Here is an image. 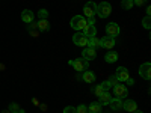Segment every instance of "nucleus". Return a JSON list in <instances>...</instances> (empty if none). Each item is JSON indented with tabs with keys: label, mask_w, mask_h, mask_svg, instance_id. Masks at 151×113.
Instances as JSON below:
<instances>
[{
	"label": "nucleus",
	"mask_w": 151,
	"mask_h": 113,
	"mask_svg": "<svg viewBox=\"0 0 151 113\" xmlns=\"http://www.w3.org/2000/svg\"><path fill=\"white\" fill-rule=\"evenodd\" d=\"M110 12H112V6L109 2H101L100 5H97V12L95 14L100 17V18H106L110 15Z\"/></svg>",
	"instance_id": "nucleus-1"
},
{
	"label": "nucleus",
	"mask_w": 151,
	"mask_h": 113,
	"mask_svg": "<svg viewBox=\"0 0 151 113\" xmlns=\"http://www.w3.org/2000/svg\"><path fill=\"white\" fill-rule=\"evenodd\" d=\"M68 64L71 67H74L76 71H86L88 67H89V60H86L85 57H79V59H76V60H70Z\"/></svg>",
	"instance_id": "nucleus-2"
},
{
	"label": "nucleus",
	"mask_w": 151,
	"mask_h": 113,
	"mask_svg": "<svg viewBox=\"0 0 151 113\" xmlns=\"http://www.w3.org/2000/svg\"><path fill=\"white\" fill-rule=\"evenodd\" d=\"M71 27L74 30H85L88 27V23H86V18L82 17V15H76L73 20H71Z\"/></svg>",
	"instance_id": "nucleus-3"
},
{
	"label": "nucleus",
	"mask_w": 151,
	"mask_h": 113,
	"mask_svg": "<svg viewBox=\"0 0 151 113\" xmlns=\"http://www.w3.org/2000/svg\"><path fill=\"white\" fill-rule=\"evenodd\" d=\"M139 75H141L142 79H145V80H150L151 79V64H150V62H145V64L141 65Z\"/></svg>",
	"instance_id": "nucleus-4"
},
{
	"label": "nucleus",
	"mask_w": 151,
	"mask_h": 113,
	"mask_svg": "<svg viewBox=\"0 0 151 113\" xmlns=\"http://www.w3.org/2000/svg\"><path fill=\"white\" fill-rule=\"evenodd\" d=\"M106 33L107 36H112V38H116L119 35V26L116 23H109L106 26Z\"/></svg>",
	"instance_id": "nucleus-5"
},
{
	"label": "nucleus",
	"mask_w": 151,
	"mask_h": 113,
	"mask_svg": "<svg viewBox=\"0 0 151 113\" xmlns=\"http://www.w3.org/2000/svg\"><path fill=\"white\" fill-rule=\"evenodd\" d=\"M95 12H97V5L94 2H88L83 8V14L85 17H94L95 15Z\"/></svg>",
	"instance_id": "nucleus-6"
},
{
	"label": "nucleus",
	"mask_w": 151,
	"mask_h": 113,
	"mask_svg": "<svg viewBox=\"0 0 151 113\" xmlns=\"http://www.w3.org/2000/svg\"><path fill=\"white\" fill-rule=\"evenodd\" d=\"M113 94L116 95V98H125L127 97V94H129V91H127V87L125 86H122V84H115L113 86Z\"/></svg>",
	"instance_id": "nucleus-7"
},
{
	"label": "nucleus",
	"mask_w": 151,
	"mask_h": 113,
	"mask_svg": "<svg viewBox=\"0 0 151 113\" xmlns=\"http://www.w3.org/2000/svg\"><path fill=\"white\" fill-rule=\"evenodd\" d=\"M73 42L76 45H80V47H86L88 45V36H85L83 33H76L73 36Z\"/></svg>",
	"instance_id": "nucleus-8"
},
{
	"label": "nucleus",
	"mask_w": 151,
	"mask_h": 113,
	"mask_svg": "<svg viewBox=\"0 0 151 113\" xmlns=\"http://www.w3.org/2000/svg\"><path fill=\"white\" fill-rule=\"evenodd\" d=\"M113 45H115V38H112V36L106 35L100 39V47H103V48H113Z\"/></svg>",
	"instance_id": "nucleus-9"
},
{
	"label": "nucleus",
	"mask_w": 151,
	"mask_h": 113,
	"mask_svg": "<svg viewBox=\"0 0 151 113\" xmlns=\"http://www.w3.org/2000/svg\"><path fill=\"white\" fill-rule=\"evenodd\" d=\"M137 109V104H136V101L134 99H125V101L122 103V110H125V112H134Z\"/></svg>",
	"instance_id": "nucleus-10"
},
{
	"label": "nucleus",
	"mask_w": 151,
	"mask_h": 113,
	"mask_svg": "<svg viewBox=\"0 0 151 113\" xmlns=\"http://www.w3.org/2000/svg\"><path fill=\"white\" fill-rule=\"evenodd\" d=\"M115 75H116V79H118V80H121V82H125L127 79H130V75H129V71L125 69L124 67H119V68L116 69Z\"/></svg>",
	"instance_id": "nucleus-11"
},
{
	"label": "nucleus",
	"mask_w": 151,
	"mask_h": 113,
	"mask_svg": "<svg viewBox=\"0 0 151 113\" xmlns=\"http://www.w3.org/2000/svg\"><path fill=\"white\" fill-rule=\"evenodd\" d=\"M33 12L30 11V9H24L23 12H21V20L24 21V23H27V24H30V23H33Z\"/></svg>",
	"instance_id": "nucleus-12"
},
{
	"label": "nucleus",
	"mask_w": 151,
	"mask_h": 113,
	"mask_svg": "<svg viewBox=\"0 0 151 113\" xmlns=\"http://www.w3.org/2000/svg\"><path fill=\"white\" fill-rule=\"evenodd\" d=\"M109 106L112 110H122V101H121V98H112L110 101H109Z\"/></svg>",
	"instance_id": "nucleus-13"
},
{
	"label": "nucleus",
	"mask_w": 151,
	"mask_h": 113,
	"mask_svg": "<svg viewBox=\"0 0 151 113\" xmlns=\"http://www.w3.org/2000/svg\"><path fill=\"white\" fill-rule=\"evenodd\" d=\"M101 106L103 104H100L98 101L91 103L89 106H88V113H101Z\"/></svg>",
	"instance_id": "nucleus-14"
},
{
	"label": "nucleus",
	"mask_w": 151,
	"mask_h": 113,
	"mask_svg": "<svg viewBox=\"0 0 151 113\" xmlns=\"http://www.w3.org/2000/svg\"><path fill=\"white\" fill-rule=\"evenodd\" d=\"M95 50L94 48H89V47H86L85 50H83V57L86 59V60H92V59H95Z\"/></svg>",
	"instance_id": "nucleus-15"
},
{
	"label": "nucleus",
	"mask_w": 151,
	"mask_h": 113,
	"mask_svg": "<svg viewBox=\"0 0 151 113\" xmlns=\"http://www.w3.org/2000/svg\"><path fill=\"white\" fill-rule=\"evenodd\" d=\"M83 82H86V83H92V82H95V75H94V72H91V71H83Z\"/></svg>",
	"instance_id": "nucleus-16"
},
{
	"label": "nucleus",
	"mask_w": 151,
	"mask_h": 113,
	"mask_svg": "<svg viewBox=\"0 0 151 113\" xmlns=\"http://www.w3.org/2000/svg\"><path fill=\"white\" fill-rule=\"evenodd\" d=\"M88 47L95 50V47H100V39H98L97 36H91V38H88Z\"/></svg>",
	"instance_id": "nucleus-17"
},
{
	"label": "nucleus",
	"mask_w": 151,
	"mask_h": 113,
	"mask_svg": "<svg viewBox=\"0 0 151 113\" xmlns=\"http://www.w3.org/2000/svg\"><path fill=\"white\" fill-rule=\"evenodd\" d=\"M98 98H100V101H98L100 104H109V101L112 99V97H110V94H109L107 91H104V92H103L101 95H100Z\"/></svg>",
	"instance_id": "nucleus-18"
},
{
	"label": "nucleus",
	"mask_w": 151,
	"mask_h": 113,
	"mask_svg": "<svg viewBox=\"0 0 151 113\" xmlns=\"http://www.w3.org/2000/svg\"><path fill=\"white\" fill-rule=\"evenodd\" d=\"M104 59H106V62H109V64H113V62L118 60V53L116 51H110V53H107L104 56Z\"/></svg>",
	"instance_id": "nucleus-19"
},
{
	"label": "nucleus",
	"mask_w": 151,
	"mask_h": 113,
	"mask_svg": "<svg viewBox=\"0 0 151 113\" xmlns=\"http://www.w3.org/2000/svg\"><path fill=\"white\" fill-rule=\"evenodd\" d=\"M83 35L88 36V38L95 36V35H97V29H95V26H88V27L83 30Z\"/></svg>",
	"instance_id": "nucleus-20"
},
{
	"label": "nucleus",
	"mask_w": 151,
	"mask_h": 113,
	"mask_svg": "<svg viewBox=\"0 0 151 113\" xmlns=\"http://www.w3.org/2000/svg\"><path fill=\"white\" fill-rule=\"evenodd\" d=\"M29 30L32 36H38L40 35V27H38V23H30L29 24Z\"/></svg>",
	"instance_id": "nucleus-21"
},
{
	"label": "nucleus",
	"mask_w": 151,
	"mask_h": 113,
	"mask_svg": "<svg viewBox=\"0 0 151 113\" xmlns=\"http://www.w3.org/2000/svg\"><path fill=\"white\" fill-rule=\"evenodd\" d=\"M38 27H40V30H48L50 29V24H48V21L47 20H40L38 21Z\"/></svg>",
	"instance_id": "nucleus-22"
},
{
	"label": "nucleus",
	"mask_w": 151,
	"mask_h": 113,
	"mask_svg": "<svg viewBox=\"0 0 151 113\" xmlns=\"http://www.w3.org/2000/svg\"><path fill=\"white\" fill-rule=\"evenodd\" d=\"M121 6H122V9H132L133 0H122V2H121Z\"/></svg>",
	"instance_id": "nucleus-23"
},
{
	"label": "nucleus",
	"mask_w": 151,
	"mask_h": 113,
	"mask_svg": "<svg viewBox=\"0 0 151 113\" xmlns=\"http://www.w3.org/2000/svg\"><path fill=\"white\" fill-rule=\"evenodd\" d=\"M38 17H40V20H47L48 18V11L47 9H41L40 12H38Z\"/></svg>",
	"instance_id": "nucleus-24"
},
{
	"label": "nucleus",
	"mask_w": 151,
	"mask_h": 113,
	"mask_svg": "<svg viewBox=\"0 0 151 113\" xmlns=\"http://www.w3.org/2000/svg\"><path fill=\"white\" fill-rule=\"evenodd\" d=\"M8 110H9L11 113H18V112H20V107H18V104H15V103H12V104H9Z\"/></svg>",
	"instance_id": "nucleus-25"
},
{
	"label": "nucleus",
	"mask_w": 151,
	"mask_h": 113,
	"mask_svg": "<svg viewBox=\"0 0 151 113\" xmlns=\"http://www.w3.org/2000/svg\"><path fill=\"white\" fill-rule=\"evenodd\" d=\"M94 94L97 95V97H100V95H101L103 92H104V89H103V87H101V84H98V86H94Z\"/></svg>",
	"instance_id": "nucleus-26"
},
{
	"label": "nucleus",
	"mask_w": 151,
	"mask_h": 113,
	"mask_svg": "<svg viewBox=\"0 0 151 113\" xmlns=\"http://www.w3.org/2000/svg\"><path fill=\"white\" fill-rule=\"evenodd\" d=\"M150 21H151V18H150V15H147V17L144 18V21H142V26H144L145 29H150V27H151V23H150Z\"/></svg>",
	"instance_id": "nucleus-27"
},
{
	"label": "nucleus",
	"mask_w": 151,
	"mask_h": 113,
	"mask_svg": "<svg viewBox=\"0 0 151 113\" xmlns=\"http://www.w3.org/2000/svg\"><path fill=\"white\" fill-rule=\"evenodd\" d=\"M76 113H88V107L86 106H79V107H76Z\"/></svg>",
	"instance_id": "nucleus-28"
},
{
	"label": "nucleus",
	"mask_w": 151,
	"mask_h": 113,
	"mask_svg": "<svg viewBox=\"0 0 151 113\" xmlns=\"http://www.w3.org/2000/svg\"><path fill=\"white\" fill-rule=\"evenodd\" d=\"M101 87H103L104 91H109L110 87H112V84H110V82L107 80V82H103V83H101Z\"/></svg>",
	"instance_id": "nucleus-29"
},
{
	"label": "nucleus",
	"mask_w": 151,
	"mask_h": 113,
	"mask_svg": "<svg viewBox=\"0 0 151 113\" xmlns=\"http://www.w3.org/2000/svg\"><path fill=\"white\" fill-rule=\"evenodd\" d=\"M64 113H76V107L68 106V107H65V109H64Z\"/></svg>",
	"instance_id": "nucleus-30"
},
{
	"label": "nucleus",
	"mask_w": 151,
	"mask_h": 113,
	"mask_svg": "<svg viewBox=\"0 0 151 113\" xmlns=\"http://www.w3.org/2000/svg\"><path fill=\"white\" fill-rule=\"evenodd\" d=\"M86 23H88V26H94L95 18H94V17H88V18H86Z\"/></svg>",
	"instance_id": "nucleus-31"
},
{
	"label": "nucleus",
	"mask_w": 151,
	"mask_h": 113,
	"mask_svg": "<svg viewBox=\"0 0 151 113\" xmlns=\"http://www.w3.org/2000/svg\"><path fill=\"white\" fill-rule=\"evenodd\" d=\"M144 3H147V0H133V5H137V6H142Z\"/></svg>",
	"instance_id": "nucleus-32"
},
{
	"label": "nucleus",
	"mask_w": 151,
	"mask_h": 113,
	"mask_svg": "<svg viewBox=\"0 0 151 113\" xmlns=\"http://www.w3.org/2000/svg\"><path fill=\"white\" fill-rule=\"evenodd\" d=\"M116 80H118V79H116V75H113V77H110V79H109V82H110V84H112V86L118 84V83H116Z\"/></svg>",
	"instance_id": "nucleus-33"
},
{
	"label": "nucleus",
	"mask_w": 151,
	"mask_h": 113,
	"mask_svg": "<svg viewBox=\"0 0 151 113\" xmlns=\"http://www.w3.org/2000/svg\"><path fill=\"white\" fill-rule=\"evenodd\" d=\"M125 82H127V84H130V86H132V84L134 83V80H133V79H127V80H125Z\"/></svg>",
	"instance_id": "nucleus-34"
},
{
	"label": "nucleus",
	"mask_w": 151,
	"mask_h": 113,
	"mask_svg": "<svg viewBox=\"0 0 151 113\" xmlns=\"http://www.w3.org/2000/svg\"><path fill=\"white\" fill-rule=\"evenodd\" d=\"M40 107H41V110H42V112H45V110H47V104H40Z\"/></svg>",
	"instance_id": "nucleus-35"
},
{
	"label": "nucleus",
	"mask_w": 151,
	"mask_h": 113,
	"mask_svg": "<svg viewBox=\"0 0 151 113\" xmlns=\"http://www.w3.org/2000/svg\"><path fill=\"white\" fill-rule=\"evenodd\" d=\"M32 103H33L35 106H40V101H38V99H36V98H33V99H32Z\"/></svg>",
	"instance_id": "nucleus-36"
},
{
	"label": "nucleus",
	"mask_w": 151,
	"mask_h": 113,
	"mask_svg": "<svg viewBox=\"0 0 151 113\" xmlns=\"http://www.w3.org/2000/svg\"><path fill=\"white\" fill-rule=\"evenodd\" d=\"M150 14H151V6L147 8V15H150Z\"/></svg>",
	"instance_id": "nucleus-37"
},
{
	"label": "nucleus",
	"mask_w": 151,
	"mask_h": 113,
	"mask_svg": "<svg viewBox=\"0 0 151 113\" xmlns=\"http://www.w3.org/2000/svg\"><path fill=\"white\" fill-rule=\"evenodd\" d=\"M132 113H142V112H141V110H137V109H136V110H134V112H132Z\"/></svg>",
	"instance_id": "nucleus-38"
},
{
	"label": "nucleus",
	"mask_w": 151,
	"mask_h": 113,
	"mask_svg": "<svg viewBox=\"0 0 151 113\" xmlns=\"http://www.w3.org/2000/svg\"><path fill=\"white\" fill-rule=\"evenodd\" d=\"M3 68H5V67H3L2 64H0V71H3Z\"/></svg>",
	"instance_id": "nucleus-39"
},
{
	"label": "nucleus",
	"mask_w": 151,
	"mask_h": 113,
	"mask_svg": "<svg viewBox=\"0 0 151 113\" xmlns=\"http://www.w3.org/2000/svg\"><path fill=\"white\" fill-rule=\"evenodd\" d=\"M3 113H11V112H9V110L6 109V110H3Z\"/></svg>",
	"instance_id": "nucleus-40"
}]
</instances>
